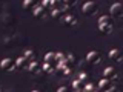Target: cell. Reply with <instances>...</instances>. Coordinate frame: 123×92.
<instances>
[{
    "label": "cell",
    "instance_id": "obj_1",
    "mask_svg": "<svg viewBox=\"0 0 123 92\" xmlns=\"http://www.w3.org/2000/svg\"><path fill=\"white\" fill-rule=\"evenodd\" d=\"M97 9H98V5L95 2H86V3H83V6H82V12L85 15H94L97 12Z\"/></svg>",
    "mask_w": 123,
    "mask_h": 92
},
{
    "label": "cell",
    "instance_id": "obj_2",
    "mask_svg": "<svg viewBox=\"0 0 123 92\" xmlns=\"http://www.w3.org/2000/svg\"><path fill=\"white\" fill-rule=\"evenodd\" d=\"M0 68L3 69L5 72H12V71H15V63L11 58H5V60H2L0 61Z\"/></svg>",
    "mask_w": 123,
    "mask_h": 92
},
{
    "label": "cell",
    "instance_id": "obj_3",
    "mask_svg": "<svg viewBox=\"0 0 123 92\" xmlns=\"http://www.w3.org/2000/svg\"><path fill=\"white\" fill-rule=\"evenodd\" d=\"M86 60H88L89 64H98L100 61H102V55H100V52H97V51H91V52H88Z\"/></svg>",
    "mask_w": 123,
    "mask_h": 92
},
{
    "label": "cell",
    "instance_id": "obj_4",
    "mask_svg": "<svg viewBox=\"0 0 123 92\" xmlns=\"http://www.w3.org/2000/svg\"><path fill=\"white\" fill-rule=\"evenodd\" d=\"M103 78L109 80V81H114V80H117V78H118V74H117V71H115V68H112V66L106 68L105 72H103Z\"/></svg>",
    "mask_w": 123,
    "mask_h": 92
},
{
    "label": "cell",
    "instance_id": "obj_5",
    "mask_svg": "<svg viewBox=\"0 0 123 92\" xmlns=\"http://www.w3.org/2000/svg\"><path fill=\"white\" fill-rule=\"evenodd\" d=\"M111 15L109 17H115V18H118V17H122V14H123V5L122 3H114V5H111Z\"/></svg>",
    "mask_w": 123,
    "mask_h": 92
},
{
    "label": "cell",
    "instance_id": "obj_6",
    "mask_svg": "<svg viewBox=\"0 0 123 92\" xmlns=\"http://www.w3.org/2000/svg\"><path fill=\"white\" fill-rule=\"evenodd\" d=\"M111 87H112V81H109V80H106V78L100 80V83H98V89H100V92H108Z\"/></svg>",
    "mask_w": 123,
    "mask_h": 92
},
{
    "label": "cell",
    "instance_id": "obj_7",
    "mask_svg": "<svg viewBox=\"0 0 123 92\" xmlns=\"http://www.w3.org/2000/svg\"><path fill=\"white\" fill-rule=\"evenodd\" d=\"M62 22L66 26H74V25H77V17L75 15H71V14H65V17L62 18Z\"/></svg>",
    "mask_w": 123,
    "mask_h": 92
},
{
    "label": "cell",
    "instance_id": "obj_8",
    "mask_svg": "<svg viewBox=\"0 0 123 92\" xmlns=\"http://www.w3.org/2000/svg\"><path fill=\"white\" fill-rule=\"evenodd\" d=\"M28 71H29L32 75L40 74V72H42V68H40V64H38V61H31L29 66H28Z\"/></svg>",
    "mask_w": 123,
    "mask_h": 92
},
{
    "label": "cell",
    "instance_id": "obj_9",
    "mask_svg": "<svg viewBox=\"0 0 123 92\" xmlns=\"http://www.w3.org/2000/svg\"><path fill=\"white\" fill-rule=\"evenodd\" d=\"M109 58L117 61V63H120L123 60V55H122V52L118 51V49H112V51H109Z\"/></svg>",
    "mask_w": 123,
    "mask_h": 92
},
{
    "label": "cell",
    "instance_id": "obj_10",
    "mask_svg": "<svg viewBox=\"0 0 123 92\" xmlns=\"http://www.w3.org/2000/svg\"><path fill=\"white\" fill-rule=\"evenodd\" d=\"M54 72H57L59 75H68L71 71H69L63 63H57V68H54Z\"/></svg>",
    "mask_w": 123,
    "mask_h": 92
},
{
    "label": "cell",
    "instance_id": "obj_11",
    "mask_svg": "<svg viewBox=\"0 0 123 92\" xmlns=\"http://www.w3.org/2000/svg\"><path fill=\"white\" fill-rule=\"evenodd\" d=\"M28 66H29V63L25 57H20V58L15 61V68L17 69H28Z\"/></svg>",
    "mask_w": 123,
    "mask_h": 92
},
{
    "label": "cell",
    "instance_id": "obj_12",
    "mask_svg": "<svg viewBox=\"0 0 123 92\" xmlns=\"http://www.w3.org/2000/svg\"><path fill=\"white\" fill-rule=\"evenodd\" d=\"M45 15H46V9H45V8H42V6H36V8H34V17H36V18H45Z\"/></svg>",
    "mask_w": 123,
    "mask_h": 92
},
{
    "label": "cell",
    "instance_id": "obj_13",
    "mask_svg": "<svg viewBox=\"0 0 123 92\" xmlns=\"http://www.w3.org/2000/svg\"><path fill=\"white\" fill-rule=\"evenodd\" d=\"M98 29H100V32H102L103 35H109V34L112 32L114 26H109V25H98Z\"/></svg>",
    "mask_w": 123,
    "mask_h": 92
},
{
    "label": "cell",
    "instance_id": "obj_14",
    "mask_svg": "<svg viewBox=\"0 0 123 92\" xmlns=\"http://www.w3.org/2000/svg\"><path fill=\"white\" fill-rule=\"evenodd\" d=\"M98 25H109V26H112V18H111L109 15H102V17L98 18Z\"/></svg>",
    "mask_w": 123,
    "mask_h": 92
},
{
    "label": "cell",
    "instance_id": "obj_15",
    "mask_svg": "<svg viewBox=\"0 0 123 92\" xmlns=\"http://www.w3.org/2000/svg\"><path fill=\"white\" fill-rule=\"evenodd\" d=\"M72 89L74 91H83L85 89V83L80 81V80H74V81H72Z\"/></svg>",
    "mask_w": 123,
    "mask_h": 92
},
{
    "label": "cell",
    "instance_id": "obj_16",
    "mask_svg": "<svg viewBox=\"0 0 123 92\" xmlns=\"http://www.w3.org/2000/svg\"><path fill=\"white\" fill-rule=\"evenodd\" d=\"M54 61H55V52H48V54L45 55V63L52 64Z\"/></svg>",
    "mask_w": 123,
    "mask_h": 92
},
{
    "label": "cell",
    "instance_id": "obj_17",
    "mask_svg": "<svg viewBox=\"0 0 123 92\" xmlns=\"http://www.w3.org/2000/svg\"><path fill=\"white\" fill-rule=\"evenodd\" d=\"M63 17H65V14L62 12V9H52V18H55V20H62Z\"/></svg>",
    "mask_w": 123,
    "mask_h": 92
},
{
    "label": "cell",
    "instance_id": "obj_18",
    "mask_svg": "<svg viewBox=\"0 0 123 92\" xmlns=\"http://www.w3.org/2000/svg\"><path fill=\"white\" fill-rule=\"evenodd\" d=\"M42 71H43L45 74H52V72H54V66H52V64L45 63V64H43V68H42Z\"/></svg>",
    "mask_w": 123,
    "mask_h": 92
},
{
    "label": "cell",
    "instance_id": "obj_19",
    "mask_svg": "<svg viewBox=\"0 0 123 92\" xmlns=\"http://www.w3.org/2000/svg\"><path fill=\"white\" fill-rule=\"evenodd\" d=\"M25 58H26V60H32V61H37V60H36V54H34V51H31V49H29V51H26V52H25Z\"/></svg>",
    "mask_w": 123,
    "mask_h": 92
},
{
    "label": "cell",
    "instance_id": "obj_20",
    "mask_svg": "<svg viewBox=\"0 0 123 92\" xmlns=\"http://www.w3.org/2000/svg\"><path fill=\"white\" fill-rule=\"evenodd\" d=\"M32 6H37V3L34 2V0H25V2H23V8H25V9H29V8H32Z\"/></svg>",
    "mask_w": 123,
    "mask_h": 92
},
{
    "label": "cell",
    "instance_id": "obj_21",
    "mask_svg": "<svg viewBox=\"0 0 123 92\" xmlns=\"http://www.w3.org/2000/svg\"><path fill=\"white\" fill-rule=\"evenodd\" d=\"M42 8H54V0H43V2H42V5H40Z\"/></svg>",
    "mask_w": 123,
    "mask_h": 92
},
{
    "label": "cell",
    "instance_id": "obj_22",
    "mask_svg": "<svg viewBox=\"0 0 123 92\" xmlns=\"http://www.w3.org/2000/svg\"><path fill=\"white\" fill-rule=\"evenodd\" d=\"M65 57H66V55H65V54H55V63H62V61H63L65 60Z\"/></svg>",
    "mask_w": 123,
    "mask_h": 92
},
{
    "label": "cell",
    "instance_id": "obj_23",
    "mask_svg": "<svg viewBox=\"0 0 123 92\" xmlns=\"http://www.w3.org/2000/svg\"><path fill=\"white\" fill-rule=\"evenodd\" d=\"M83 92H95V89H94V86H92L91 83H88V84H85Z\"/></svg>",
    "mask_w": 123,
    "mask_h": 92
},
{
    "label": "cell",
    "instance_id": "obj_24",
    "mask_svg": "<svg viewBox=\"0 0 123 92\" xmlns=\"http://www.w3.org/2000/svg\"><path fill=\"white\" fill-rule=\"evenodd\" d=\"M79 80H80V81H83L85 84H86V80H89V75H88V74H85V72H83V74L80 75V78H79Z\"/></svg>",
    "mask_w": 123,
    "mask_h": 92
},
{
    "label": "cell",
    "instance_id": "obj_25",
    "mask_svg": "<svg viewBox=\"0 0 123 92\" xmlns=\"http://www.w3.org/2000/svg\"><path fill=\"white\" fill-rule=\"evenodd\" d=\"M57 92H69V89H68L66 86H60L59 89H57Z\"/></svg>",
    "mask_w": 123,
    "mask_h": 92
},
{
    "label": "cell",
    "instance_id": "obj_26",
    "mask_svg": "<svg viewBox=\"0 0 123 92\" xmlns=\"http://www.w3.org/2000/svg\"><path fill=\"white\" fill-rule=\"evenodd\" d=\"M74 92H83V91H74Z\"/></svg>",
    "mask_w": 123,
    "mask_h": 92
},
{
    "label": "cell",
    "instance_id": "obj_27",
    "mask_svg": "<svg viewBox=\"0 0 123 92\" xmlns=\"http://www.w3.org/2000/svg\"><path fill=\"white\" fill-rule=\"evenodd\" d=\"M31 92H38V91H31Z\"/></svg>",
    "mask_w": 123,
    "mask_h": 92
}]
</instances>
